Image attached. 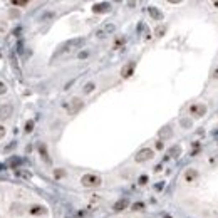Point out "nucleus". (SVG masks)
Wrapping results in <instances>:
<instances>
[{"label":"nucleus","instance_id":"nucleus-1","mask_svg":"<svg viewBox=\"0 0 218 218\" xmlns=\"http://www.w3.org/2000/svg\"><path fill=\"white\" fill-rule=\"evenodd\" d=\"M82 42H84V39H72V40H69V42H65L64 46L60 47L59 54H65V52H71V51H74V49H77Z\"/></svg>","mask_w":218,"mask_h":218},{"label":"nucleus","instance_id":"nucleus-2","mask_svg":"<svg viewBox=\"0 0 218 218\" xmlns=\"http://www.w3.org/2000/svg\"><path fill=\"white\" fill-rule=\"evenodd\" d=\"M82 185L84 186H99L101 185V178L96 175H86L82 178Z\"/></svg>","mask_w":218,"mask_h":218},{"label":"nucleus","instance_id":"nucleus-3","mask_svg":"<svg viewBox=\"0 0 218 218\" xmlns=\"http://www.w3.org/2000/svg\"><path fill=\"white\" fill-rule=\"evenodd\" d=\"M190 113L193 114V116H205V113H207V108H205L203 104H193L190 108Z\"/></svg>","mask_w":218,"mask_h":218},{"label":"nucleus","instance_id":"nucleus-4","mask_svg":"<svg viewBox=\"0 0 218 218\" xmlns=\"http://www.w3.org/2000/svg\"><path fill=\"white\" fill-rule=\"evenodd\" d=\"M153 158V151L149 149V148H145V149H141L138 153V161H145V159H151Z\"/></svg>","mask_w":218,"mask_h":218},{"label":"nucleus","instance_id":"nucleus-5","mask_svg":"<svg viewBox=\"0 0 218 218\" xmlns=\"http://www.w3.org/2000/svg\"><path fill=\"white\" fill-rule=\"evenodd\" d=\"M196 180H198V171L186 170V173H185V181L186 183H195Z\"/></svg>","mask_w":218,"mask_h":218},{"label":"nucleus","instance_id":"nucleus-6","mask_svg":"<svg viewBox=\"0 0 218 218\" xmlns=\"http://www.w3.org/2000/svg\"><path fill=\"white\" fill-rule=\"evenodd\" d=\"M82 108V101L81 99H72L71 101V106H69V113L74 114V113H77Z\"/></svg>","mask_w":218,"mask_h":218},{"label":"nucleus","instance_id":"nucleus-7","mask_svg":"<svg viewBox=\"0 0 218 218\" xmlns=\"http://www.w3.org/2000/svg\"><path fill=\"white\" fill-rule=\"evenodd\" d=\"M133 71H134V64H127L124 69H122V77H129L131 74H133Z\"/></svg>","mask_w":218,"mask_h":218},{"label":"nucleus","instance_id":"nucleus-8","mask_svg":"<svg viewBox=\"0 0 218 218\" xmlns=\"http://www.w3.org/2000/svg\"><path fill=\"white\" fill-rule=\"evenodd\" d=\"M126 207H127V200H119L118 203H114V210L116 211H122Z\"/></svg>","mask_w":218,"mask_h":218},{"label":"nucleus","instance_id":"nucleus-9","mask_svg":"<svg viewBox=\"0 0 218 218\" xmlns=\"http://www.w3.org/2000/svg\"><path fill=\"white\" fill-rule=\"evenodd\" d=\"M180 153H181V148L176 145V146H173L171 149L168 151V156H173V158H176V156H180Z\"/></svg>","mask_w":218,"mask_h":218},{"label":"nucleus","instance_id":"nucleus-10","mask_svg":"<svg viewBox=\"0 0 218 218\" xmlns=\"http://www.w3.org/2000/svg\"><path fill=\"white\" fill-rule=\"evenodd\" d=\"M108 9H109L108 3H99V5L94 7V10H96V12H102V10H108Z\"/></svg>","mask_w":218,"mask_h":218},{"label":"nucleus","instance_id":"nucleus-11","mask_svg":"<svg viewBox=\"0 0 218 218\" xmlns=\"http://www.w3.org/2000/svg\"><path fill=\"white\" fill-rule=\"evenodd\" d=\"M10 111H12V108H10V106H7V109H5V108H2V111H0V116H2V118H7L5 114H9Z\"/></svg>","mask_w":218,"mask_h":218},{"label":"nucleus","instance_id":"nucleus-12","mask_svg":"<svg viewBox=\"0 0 218 218\" xmlns=\"http://www.w3.org/2000/svg\"><path fill=\"white\" fill-rule=\"evenodd\" d=\"M149 14L153 15L154 19H161V14H159V12H156L154 9H149Z\"/></svg>","mask_w":218,"mask_h":218},{"label":"nucleus","instance_id":"nucleus-13","mask_svg":"<svg viewBox=\"0 0 218 218\" xmlns=\"http://www.w3.org/2000/svg\"><path fill=\"white\" fill-rule=\"evenodd\" d=\"M211 77H213V79H218V65H216V67H213V71H211Z\"/></svg>","mask_w":218,"mask_h":218},{"label":"nucleus","instance_id":"nucleus-14","mask_svg":"<svg viewBox=\"0 0 218 218\" xmlns=\"http://www.w3.org/2000/svg\"><path fill=\"white\" fill-rule=\"evenodd\" d=\"M113 30H114V25H113V24L106 25V29H104V32H113Z\"/></svg>","mask_w":218,"mask_h":218},{"label":"nucleus","instance_id":"nucleus-15","mask_svg":"<svg viewBox=\"0 0 218 218\" xmlns=\"http://www.w3.org/2000/svg\"><path fill=\"white\" fill-rule=\"evenodd\" d=\"M92 87H94V84H87V86H86V89H84V91H86V92H89V91H92Z\"/></svg>","mask_w":218,"mask_h":218},{"label":"nucleus","instance_id":"nucleus-16","mask_svg":"<svg viewBox=\"0 0 218 218\" xmlns=\"http://www.w3.org/2000/svg\"><path fill=\"white\" fill-rule=\"evenodd\" d=\"M143 207H145V205H143V203H136V205H134L133 208H134V210H141Z\"/></svg>","mask_w":218,"mask_h":218},{"label":"nucleus","instance_id":"nucleus-17","mask_svg":"<svg viewBox=\"0 0 218 218\" xmlns=\"http://www.w3.org/2000/svg\"><path fill=\"white\" fill-rule=\"evenodd\" d=\"M146 180H148V178H146V176H141V178H139V181H141L143 185H145V183H146Z\"/></svg>","mask_w":218,"mask_h":218},{"label":"nucleus","instance_id":"nucleus-18","mask_svg":"<svg viewBox=\"0 0 218 218\" xmlns=\"http://www.w3.org/2000/svg\"><path fill=\"white\" fill-rule=\"evenodd\" d=\"M213 5H215V7H218V2H215V3H213Z\"/></svg>","mask_w":218,"mask_h":218}]
</instances>
